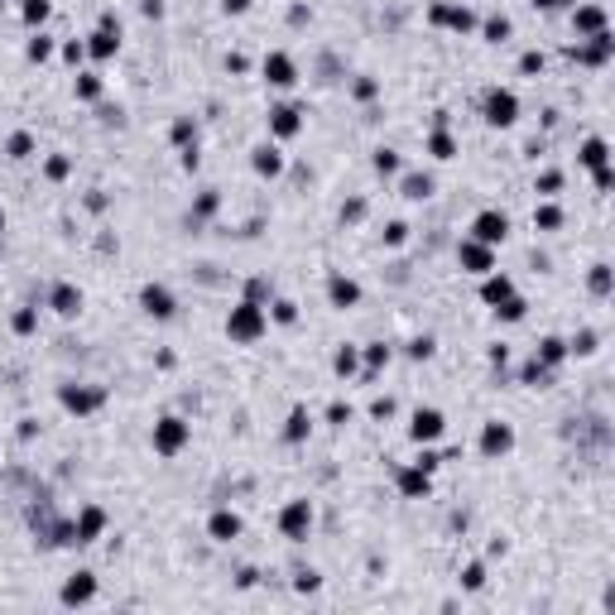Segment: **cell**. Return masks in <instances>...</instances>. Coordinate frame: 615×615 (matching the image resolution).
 <instances>
[{"label":"cell","instance_id":"4","mask_svg":"<svg viewBox=\"0 0 615 615\" xmlns=\"http://www.w3.org/2000/svg\"><path fill=\"white\" fill-rule=\"evenodd\" d=\"M308 524H312V505H308V500H289V505H284V514H279L284 538H303Z\"/></svg>","mask_w":615,"mask_h":615},{"label":"cell","instance_id":"36","mask_svg":"<svg viewBox=\"0 0 615 615\" xmlns=\"http://www.w3.org/2000/svg\"><path fill=\"white\" fill-rule=\"evenodd\" d=\"M385 240H390V245H404V240H409V226H404V221H390V226H385Z\"/></svg>","mask_w":615,"mask_h":615},{"label":"cell","instance_id":"42","mask_svg":"<svg viewBox=\"0 0 615 615\" xmlns=\"http://www.w3.org/2000/svg\"><path fill=\"white\" fill-rule=\"evenodd\" d=\"M294 317H299V308L289 303V299H279V303H274V322H294Z\"/></svg>","mask_w":615,"mask_h":615},{"label":"cell","instance_id":"9","mask_svg":"<svg viewBox=\"0 0 615 615\" xmlns=\"http://www.w3.org/2000/svg\"><path fill=\"white\" fill-rule=\"evenodd\" d=\"M102 529H106V514L92 505V510L77 514V524H73V538H77V543H97V538H102Z\"/></svg>","mask_w":615,"mask_h":615},{"label":"cell","instance_id":"48","mask_svg":"<svg viewBox=\"0 0 615 615\" xmlns=\"http://www.w3.org/2000/svg\"><path fill=\"white\" fill-rule=\"evenodd\" d=\"M409 351H413V356H433V341H428V337H418Z\"/></svg>","mask_w":615,"mask_h":615},{"label":"cell","instance_id":"31","mask_svg":"<svg viewBox=\"0 0 615 615\" xmlns=\"http://www.w3.org/2000/svg\"><path fill=\"white\" fill-rule=\"evenodd\" d=\"M77 97H82V102H97V97H102V77H82V82H77Z\"/></svg>","mask_w":615,"mask_h":615},{"label":"cell","instance_id":"7","mask_svg":"<svg viewBox=\"0 0 615 615\" xmlns=\"http://www.w3.org/2000/svg\"><path fill=\"white\" fill-rule=\"evenodd\" d=\"M409 437H413V442H437V437H442V413H437V409H418V413H413Z\"/></svg>","mask_w":615,"mask_h":615},{"label":"cell","instance_id":"29","mask_svg":"<svg viewBox=\"0 0 615 615\" xmlns=\"http://www.w3.org/2000/svg\"><path fill=\"white\" fill-rule=\"evenodd\" d=\"M495 312H500V317H505V322H519V317H524V299H505V303H495Z\"/></svg>","mask_w":615,"mask_h":615},{"label":"cell","instance_id":"22","mask_svg":"<svg viewBox=\"0 0 615 615\" xmlns=\"http://www.w3.org/2000/svg\"><path fill=\"white\" fill-rule=\"evenodd\" d=\"M481 294H486V303H505V299H510V294H514V284H510V279H505V274H491Z\"/></svg>","mask_w":615,"mask_h":615},{"label":"cell","instance_id":"12","mask_svg":"<svg viewBox=\"0 0 615 615\" xmlns=\"http://www.w3.org/2000/svg\"><path fill=\"white\" fill-rule=\"evenodd\" d=\"M299 106H279V111H269V130L279 135V140H289V135H299Z\"/></svg>","mask_w":615,"mask_h":615},{"label":"cell","instance_id":"8","mask_svg":"<svg viewBox=\"0 0 615 615\" xmlns=\"http://www.w3.org/2000/svg\"><path fill=\"white\" fill-rule=\"evenodd\" d=\"M265 82H274V87H294V82H299L294 58H289V53H269V58H265Z\"/></svg>","mask_w":615,"mask_h":615},{"label":"cell","instance_id":"23","mask_svg":"<svg viewBox=\"0 0 615 615\" xmlns=\"http://www.w3.org/2000/svg\"><path fill=\"white\" fill-rule=\"evenodd\" d=\"M428 193H433V178H428V173H409V178H404V198L423 202Z\"/></svg>","mask_w":615,"mask_h":615},{"label":"cell","instance_id":"39","mask_svg":"<svg viewBox=\"0 0 615 615\" xmlns=\"http://www.w3.org/2000/svg\"><path fill=\"white\" fill-rule=\"evenodd\" d=\"M48 53H53V44H48V39H44V34H39V39H34V44H29V58H34V63H44V58H48Z\"/></svg>","mask_w":615,"mask_h":615},{"label":"cell","instance_id":"35","mask_svg":"<svg viewBox=\"0 0 615 615\" xmlns=\"http://www.w3.org/2000/svg\"><path fill=\"white\" fill-rule=\"evenodd\" d=\"M303 433H308V413H303V409H294V418H289V442H299Z\"/></svg>","mask_w":615,"mask_h":615},{"label":"cell","instance_id":"47","mask_svg":"<svg viewBox=\"0 0 615 615\" xmlns=\"http://www.w3.org/2000/svg\"><path fill=\"white\" fill-rule=\"evenodd\" d=\"M68 173V159H48V178H63Z\"/></svg>","mask_w":615,"mask_h":615},{"label":"cell","instance_id":"51","mask_svg":"<svg viewBox=\"0 0 615 615\" xmlns=\"http://www.w3.org/2000/svg\"><path fill=\"white\" fill-rule=\"evenodd\" d=\"M0 231H5V211H0Z\"/></svg>","mask_w":615,"mask_h":615},{"label":"cell","instance_id":"1","mask_svg":"<svg viewBox=\"0 0 615 615\" xmlns=\"http://www.w3.org/2000/svg\"><path fill=\"white\" fill-rule=\"evenodd\" d=\"M226 332H231L236 341H255V337L265 332V308L255 303V299L236 303V308H231V317H226Z\"/></svg>","mask_w":615,"mask_h":615},{"label":"cell","instance_id":"6","mask_svg":"<svg viewBox=\"0 0 615 615\" xmlns=\"http://www.w3.org/2000/svg\"><path fill=\"white\" fill-rule=\"evenodd\" d=\"M140 303H144V312H149V317H159V322H164V317H173V294H169L164 284H144Z\"/></svg>","mask_w":615,"mask_h":615},{"label":"cell","instance_id":"14","mask_svg":"<svg viewBox=\"0 0 615 615\" xmlns=\"http://www.w3.org/2000/svg\"><path fill=\"white\" fill-rule=\"evenodd\" d=\"M97 596V582H92V572H77L68 587H63V601L68 606H77V601H92Z\"/></svg>","mask_w":615,"mask_h":615},{"label":"cell","instance_id":"19","mask_svg":"<svg viewBox=\"0 0 615 615\" xmlns=\"http://www.w3.org/2000/svg\"><path fill=\"white\" fill-rule=\"evenodd\" d=\"M601 29H606L601 5H582V10H577V34H601Z\"/></svg>","mask_w":615,"mask_h":615},{"label":"cell","instance_id":"24","mask_svg":"<svg viewBox=\"0 0 615 615\" xmlns=\"http://www.w3.org/2000/svg\"><path fill=\"white\" fill-rule=\"evenodd\" d=\"M577 159H582V164H587V169H601V164H606V140H587V144H582V154H577Z\"/></svg>","mask_w":615,"mask_h":615},{"label":"cell","instance_id":"50","mask_svg":"<svg viewBox=\"0 0 615 615\" xmlns=\"http://www.w3.org/2000/svg\"><path fill=\"white\" fill-rule=\"evenodd\" d=\"M533 5H543V10H553V5H558V0H533Z\"/></svg>","mask_w":615,"mask_h":615},{"label":"cell","instance_id":"11","mask_svg":"<svg viewBox=\"0 0 615 615\" xmlns=\"http://www.w3.org/2000/svg\"><path fill=\"white\" fill-rule=\"evenodd\" d=\"M102 399H106L102 390H73V385L63 390V409H73V413H92Z\"/></svg>","mask_w":615,"mask_h":615},{"label":"cell","instance_id":"2","mask_svg":"<svg viewBox=\"0 0 615 615\" xmlns=\"http://www.w3.org/2000/svg\"><path fill=\"white\" fill-rule=\"evenodd\" d=\"M471 236H476L481 245H500V240L510 236V216H505V211H481V216L471 221Z\"/></svg>","mask_w":615,"mask_h":615},{"label":"cell","instance_id":"10","mask_svg":"<svg viewBox=\"0 0 615 615\" xmlns=\"http://www.w3.org/2000/svg\"><path fill=\"white\" fill-rule=\"evenodd\" d=\"M481 447H486V457H505L514 447V433L505 428V423H491L486 433H481Z\"/></svg>","mask_w":615,"mask_h":615},{"label":"cell","instance_id":"20","mask_svg":"<svg viewBox=\"0 0 615 615\" xmlns=\"http://www.w3.org/2000/svg\"><path fill=\"white\" fill-rule=\"evenodd\" d=\"M399 491H404V495H428V471H423V466L399 471Z\"/></svg>","mask_w":615,"mask_h":615},{"label":"cell","instance_id":"46","mask_svg":"<svg viewBox=\"0 0 615 615\" xmlns=\"http://www.w3.org/2000/svg\"><path fill=\"white\" fill-rule=\"evenodd\" d=\"M63 53H68V63H82V53H87V44H68Z\"/></svg>","mask_w":615,"mask_h":615},{"label":"cell","instance_id":"38","mask_svg":"<svg viewBox=\"0 0 615 615\" xmlns=\"http://www.w3.org/2000/svg\"><path fill=\"white\" fill-rule=\"evenodd\" d=\"M462 582H466V587H471V592H481V587H486V567H481V562H471V567H466V577H462Z\"/></svg>","mask_w":615,"mask_h":615},{"label":"cell","instance_id":"3","mask_svg":"<svg viewBox=\"0 0 615 615\" xmlns=\"http://www.w3.org/2000/svg\"><path fill=\"white\" fill-rule=\"evenodd\" d=\"M183 442H188V423H183V418H159V423H154V452L173 457Z\"/></svg>","mask_w":615,"mask_h":615},{"label":"cell","instance_id":"40","mask_svg":"<svg viewBox=\"0 0 615 615\" xmlns=\"http://www.w3.org/2000/svg\"><path fill=\"white\" fill-rule=\"evenodd\" d=\"M558 188H562V173H558V169H548V173L538 178V193H558Z\"/></svg>","mask_w":615,"mask_h":615},{"label":"cell","instance_id":"30","mask_svg":"<svg viewBox=\"0 0 615 615\" xmlns=\"http://www.w3.org/2000/svg\"><path fill=\"white\" fill-rule=\"evenodd\" d=\"M48 19V0H29L24 5V24H44Z\"/></svg>","mask_w":615,"mask_h":615},{"label":"cell","instance_id":"44","mask_svg":"<svg viewBox=\"0 0 615 615\" xmlns=\"http://www.w3.org/2000/svg\"><path fill=\"white\" fill-rule=\"evenodd\" d=\"M519 68H524V73H538V68H543V53H524Z\"/></svg>","mask_w":615,"mask_h":615},{"label":"cell","instance_id":"34","mask_svg":"<svg viewBox=\"0 0 615 615\" xmlns=\"http://www.w3.org/2000/svg\"><path fill=\"white\" fill-rule=\"evenodd\" d=\"M572 351H577V356H592V351H596V332H577V337H572Z\"/></svg>","mask_w":615,"mask_h":615},{"label":"cell","instance_id":"41","mask_svg":"<svg viewBox=\"0 0 615 615\" xmlns=\"http://www.w3.org/2000/svg\"><path fill=\"white\" fill-rule=\"evenodd\" d=\"M356 370V351L346 346V351H337V375H351Z\"/></svg>","mask_w":615,"mask_h":615},{"label":"cell","instance_id":"5","mask_svg":"<svg viewBox=\"0 0 615 615\" xmlns=\"http://www.w3.org/2000/svg\"><path fill=\"white\" fill-rule=\"evenodd\" d=\"M514 115H519L514 92H491V97H486V120H491V125H514Z\"/></svg>","mask_w":615,"mask_h":615},{"label":"cell","instance_id":"15","mask_svg":"<svg viewBox=\"0 0 615 615\" xmlns=\"http://www.w3.org/2000/svg\"><path fill=\"white\" fill-rule=\"evenodd\" d=\"M207 529H211V538H216V543H231V538L240 533V519H236V514H231V510H216V514H211V524H207Z\"/></svg>","mask_w":615,"mask_h":615},{"label":"cell","instance_id":"18","mask_svg":"<svg viewBox=\"0 0 615 615\" xmlns=\"http://www.w3.org/2000/svg\"><path fill=\"white\" fill-rule=\"evenodd\" d=\"M48 303L58 308V312H63V317H73V312H77V308H82V294H77V289H73V284H58V289H53V299H48Z\"/></svg>","mask_w":615,"mask_h":615},{"label":"cell","instance_id":"28","mask_svg":"<svg viewBox=\"0 0 615 615\" xmlns=\"http://www.w3.org/2000/svg\"><path fill=\"white\" fill-rule=\"evenodd\" d=\"M486 39H495V44L510 39V19H505V15H491V19H486Z\"/></svg>","mask_w":615,"mask_h":615},{"label":"cell","instance_id":"26","mask_svg":"<svg viewBox=\"0 0 615 615\" xmlns=\"http://www.w3.org/2000/svg\"><path fill=\"white\" fill-rule=\"evenodd\" d=\"M558 361H562V341H558V337L538 341V366H558Z\"/></svg>","mask_w":615,"mask_h":615},{"label":"cell","instance_id":"13","mask_svg":"<svg viewBox=\"0 0 615 615\" xmlns=\"http://www.w3.org/2000/svg\"><path fill=\"white\" fill-rule=\"evenodd\" d=\"M462 265H466L471 274H491V245L466 240V245H462Z\"/></svg>","mask_w":615,"mask_h":615},{"label":"cell","instance_id":"43","mask_svg":"<svg viewBox=\"0 0 615 615\" xmlns=\"http://www.w3.org/2000/svg\"><path fill=\"white\" fill-rule=\"evenodd\" d=\"M327 418H332V423H351V404H332Z\"/></svg>","mask_w":615,"mask_h":615},{"label":"cell","instance_id":"27","mask_svg":"<svg viewBox=\"0 0 615 615\" xmlns=\"http://www.w3.org/2000/svg\"><path fill=\"white\" fill-rule=\"evenodd\" d=\"M533 226H543V231H558V226H562V211H558V207H538V211H533Z\"/></svg>","mask_w":615,"mask_h":615},{"label":"cell","instance_id":"45","mask_svg":"<svg viewBox=\"0 0 615 615\" xmlns=\"http://www.w3.org/2000/svg\"><path fill=\"white\" fill-rule=\"evenodd\" d=\"M15 332H34V312H29V308L15 312Z\"/></svg>","mask_w":615,"mask_h":615},{"label":"cell","instance_id":"49","mask_svg":"<svg viewBox=\"0 0 615 615\" xmlns=\"http://www.w3.org/2000/svg\"><path fill=\"white\" fill-rule=\"evenodd\" d=\"M226 10H231V15H245V10H250V0H226Z\"/></svg>","mask_w":615,"mask_h":615},{"label":"cell","instance_id":"25","mask_svg":"<svg viewBox=\"0 0 615 615\" xmlns=\"http://www.w3.org/2000/svg\"><path fill=\"white\" fill-rule=\"evenodd\" d=\"M428 149H433V159H452V154H457V140H452L447 130H437V135L428 140Z\"/></svg>","mask_w":615,"mask_h":615},{"label":"cell","instance_id":"16","mask_svg":"<svg viewBox=\"0 0 615 615\" xmlns=\"http://www.w3.org/2000/svg\"><path fill=\"white\" fill-rule=\"evenodd\" d=\"M279 169H284V154H279L274 144H260V149H255V173H265V178H274Z\"/></svg>","mask_w":615,"mask_h":615},{"label":"cell","instance_id":"33","mask_svg":"<svg viewBox=\"0 0 615 615\" xmlns=\"http://www.w3.org/2000/svg\"><path fill=\"white\" fill-rule=\"evenodd\" d=\"M375 169H380V173H399V154H395V149H380V154H375Z\"/></svg>","mask_w":615,"mask_h":615},{"label":"cell","instance_id":"17","mask_svg":"<svg viewBox=\"0 0 615 615\" xmlns=\"http://www.w3.org/2000/svg\"><path fill=\"white\" fill-rule=\"evenodd\" d=\"M115 48H120V34H115V29H97V34H92V44H87V53H92V58H111Z\"/></svg>","mask_w":615,"mask_h":615},{"label":"cell","instance_id":"32","mask_svg":"<svg viewBox=\"0 0 615 615\" xmlns=\"http://www.w3.org/2000/svg\"><path fill=\"white\" fill-rule=\"evenodd\" d=\"M29 149H34V140H29V135L19 130V135L10 140V159H29Z\"/></svg>","mask_w":615,"mask_h":615},{"label":"cell","instance_id":"37","mask_svg":"<svg viewBox=\"0 0 615 615\" xmlns=\"http://www.w3.org/2000/svg\"><path fill=\"white\" fill-rule=\"evenodd\" d=\"M592 289H596V294H611V269H606V265L592 269Z\"/></svg>","mask_w":615,"mask_h":615},{"label":"cell","instance_id":"21","mask_svg":"<svg viewBox=\"0 0 615 615\" xmlns=\"http://www.w3.org/2000/svg\"><path fill=\"white\" fill-rule=\"evenodd\" d=\"M327 294H332V303H337V308H351L356 299H361V289H356L351 279H332V284H327Z\"/></svg>","mask_w":615,"mask_h":615}]
</instances>
